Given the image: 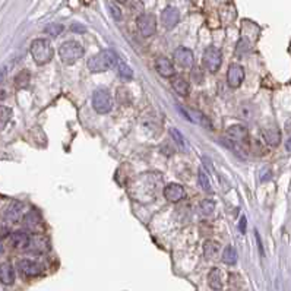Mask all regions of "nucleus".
Returning a JSON list of instances; mask_svg holds the SVG:
<instances>
[{"label":"nucleus","mask_w":291,"mask_h":291,"mask_svg":"<svg viewBox=\"0 0 291 291\" xmlns=\"http://www.w3.org/2000/svg\"><path fill=\"white\" fill-rule=\"evenodd\" d=\"M190 75H192V81H193L195 84H202V82H204V73H202V69H199V67H193Z\"/></svg>","instance_id":"31"},{"label":"nucleus","mask_w":291,"mask_h":291,"mask_svg":"<svg viewBox=\"0 0 291 291\" xmlns=\"http://www.w3.org/2000/svg\"><path fill=\"white\" fill-rule=\"evenodd\" d=\"M227 135H229L230 141L235 142L241 148L249 145V133H247V129L243 124H234L232 127H229Z\"/></svg>","instance_id":"9"},{"label":"nucleus","mask_w":291,"mask_h":291,"mask_svg":"<svg viewBox=\"0 0 291 291\" xmlns=\"http://www.w3.org/2000/svg\"><path fill=\"white\" fill-rule=\"evenodd\" d=\"M24 223H25V227L34 233H38L41 229H43V218L40 215L38 211L35 209H31L25 217H24Z\"/></svg>","instance_id":"14"},{"label":"nucleus","mask_w":291,"mask_h":291,"mask_svg":"<svg viewBox=\"0 0 291 291\" xmlns=\"http://www.w3.org/2000/svg\"><path fill=\"white\" fill-rule=\"evenodd\" d=\"M223 262L227 265H235L237 262V252L233 246H227L223 252Z\"/></svg>","instance_id":"25"},{"label":"nucleus","mask_w":291,"mask_h":291,"mask_svg":"<svg viewBox=\"0 0 291 291\" xmlns=\"http://www.w3.org/2000/svg\"><path fill=\"white\" fill-rule=\"evenodd\" d=\"M1 250H3V249H1V244H0V252H1Z\"/></svg>","instance_id":"37"},{"label":"nucleus","mask_w":291,"mask_h":291,"mask_svg":"<svg viewBox=\"0 0 291 291\" xmlns=\"http://www.w3.org/2000/svg\"><path fill=\"white\" fill-rule=\"evenodd\" d=\"M24 215V204L21 201H13L4 211V218L9 223H18Z\"/></svg>","instance_id":"13"},{"label":"nucleus","mask_w":291,"mask_h":291,"mask_svg":"<svg viewBox=\"0 0 291 291\" xmlns=\"http://www.w3.org/2000/svg\"><path fill=\"white\" fill-rule=\"evenodd\" d=\"M170 135H172V138H173V141H175V144L181 148V149H186L187 146H186V141H184V138H183V135L175 129V127H172L170 129Z\"/></svg>","instance_id":"30"},{"label":"nucleus","mask_w":291,"mask_h":291,"mask_svg":"<svg viewBox=\"0 0 291 291\" xmlns=\"http://www.w3.org/2000/svg\"><path fill=\"white\" fill-rule=\"evenodd\" d=\"M29 238H31V235H28L27 233L16 232V233L9 235V243H10L12 247H15V249L27 250V247H28V244H29Z\"/></svg>","instance_id":"18"},{"label":"nucleus","mask_w":291,"mask_h":291,"mask_svg":"<svg viewBox=\"0 0 291 291\" xmlns=\"http://www.w3.org/2000/svg\"><path fill=\"white\" fill-rule=\"evenodd\" d=\"M63 29L64 28H63L61 24H50V25H47L44 28V32L49 34V35H52V37H58V35H60L63 32Z\"/></svg>","instance_id":"29"},{"label":"nucleus","mask_w":291,"mask_h":291,"mask_svg":"<svg viewBox=\"0 0 291 291\" xmlns=\"http://www.w3.org/2000/svg\"><path fill=\"white\" fill-rule=\"evenodd\" d=\"M244 227H246V218H241V220H240V232H241V233L246 232Z\"/></svg>","instance_id":"33"},{"label":"nucleus","mask_w":291,"mask_h":291,"mask_svg":"<svg viewBox=\"0 0 291 291\" xmlns=\"http://www.w3.org/2000/svg\"><path fill=\"white\" fill-rule=\"evenodd\" d=\"M215 209V202L212 199H204L201 202V212L204 215H211Z\"/></svg>","instance_id":"28"},{"label":"nucleus","mask_w":291,"mask_h":291,"mask_svg":"<svg viewBox=\"0 0 291 291\" xmlns=\"http://www.w3.org/2000/svg\"><path fill=\"white\" fill-rule=\"evenodd\" d=\"M286 149H287L289 152H291V138L287 141V142H286Z\"/></svg>","instance_id":"34"},{"label":"nucleus","mask_w":291,"mask_h":291,"mask_svg":"<svg viewBox=\"0 0 291 291\" xmlns=\"http://www.w3.org/2000/svg\"><path fill=\"white\" fill-rule=\"evenodd\" d=\"M166 201L172 202V204H177L180 202L181 199H184L186 196V190L181 184L178 183H169L166 187H164V192H163Z\"/></svg>","instance_id":"10"},{"label":"nucleus","mask_w":291,"mask_h":291,"mask_svg":"<svg viewBox=\"0 0 291 291\" xmlns=\"http://www.w3.org/2000/svg\"><path fill=\"white\" fill-rule=\"evenodd\" d=\"M262 138H263V141H265V144L266 145H269V146H278L280 145V142H281V132L277 129V127H265L263 130H262Z\"/></svg>","instance_id":"17"},{"label":"nucleus","mask_w":291,"mask_h":291,"mask_svg":"<svg viewBox=\"0 0 291 291\" xmlns=\"http://www.w3.org/2000/svg\"><path fill=\"white\" fill-rule=\"evenodd\" d=\"M244 81V69L238 63H232L227 70V84L232 88H238Z\"/></svg>","instance_id":"11"},{"label":"nucleus","mask_w":291,"mask_h":291,"mask_svg":"<svg viewBox=\"0 0 291 291\" xmlns=\"http://www.w3.org/2000/svg\"><path fill=\"white\" fill-rule=\"evenodd\" d=\"M0 283L4 286H12L15 283V271L9 262L0 263Z\"/></svg>","instance_id":"20"},{"label":"nucleus","mask_w":291,"mask_h":291,"mask_svg":"<svg viewBox=\"0 0 291 291\" xmlns=\"http://www.w3.org/2000/svg\"><path fill=\"white\" fill-rule=\"evenodd\" d=\"M208 286L215 291L223 290L224 287V280H223V272L218 268H212L208 274Z\"/></svg>","instance_id":"19"},{"label":"nucleus","mask_w":291,"mask_h":291,"mask_svg":"<svg viewBox=\"0 0 291 291\" xmlns=\"http://www.w3.org/2000/svg\"><path fill=\"white\" fill-rule=\"evenodd\" d=\"M202 60H204V66L206 67V70L215 73V72H218V69H220V66L223 63V55H221V52L217 47L209 46L204 52V58Z\"/></svg>","instance_id":"5"},{"label":"nucleus","mask_w":291,"mask_h":291,"mask_svg":"<svg viewBox=\"0 0 291 291\" xmlns=\"http://www.w3.org/2000/svg\"><path fill=\"white\" fill-rule=\"evenodd\" d=\"M155 69L157 72L164 76V78H173L175 76V64L172 63V60L167 58H158L155 60Z\"/></svg>","instance_id":"16"},{"label":"nucleus","mask_w":291,"mask_h":291,"mask_svg":"<svg viewBox=\"0 0 291 291\" xmlns=\"http://www.w3.org/2000/svg\"><path fill=\"white\" fill-rule=\"evenodd\" d=\"M27 250L29 253H34V255H43V253L50 250V243H49V240L44 235L34 234L29 238V244H28Z\"/></svg>","instance_id":"8"},{"label":"nucleus","mask_w":291,"mask_h":291,"mask_svg":"<svg viewBox=\"0 0 291 291\" xmlns=\"http://www.w3.org/2000/svg\"><path fill=\"white\" fill-rule=\"evenodd\" d=\"M118 61V58L112 50H103L98 55L89 58L88 60V69L94 73H103L110 69H113Z\"/></svg>","instance_id":"1"},{"label":"nucleus","mask_w":291,"mask_h":291,"mask_svg":"<svg viewBox=\"0 0 291 291\" xmlns=\"http://www.w3.org/2000/svg\"><path fill=\"white\" fill-rule=\"evenodd\" d=\"M136 25H138V29L142 34V37H151L157 29V21H155V16L152 13L139 15V18L136 21Z\"/></svg>","instance_id":"7"},{"label":"nucleus","mask_w":291,"mask_h":291,"mask_svg":"<svg viewBox=\"0 0 291 291\" xmlns=\"http://www.w3.org/2000/svg\"><path fill=\"white\" fill-rule=\"evenodd\" d=\"M116 69H117L118 76H120L121 79H124V81H130V79L133 78V70H132V69L124 63V61H121L120 58H118V61H117Z\"/></svg>","instance_id":"23"},{"label":"nucleus","mask_w":291,"mask_h":291,"mask_svg":"<svg viewBox=\"0 0 291 291\" xmlns=\"http://www.w3.org/2000/svg\"><path fill=\"white\" fill-rule=\"evenodd\" d=\"M178 19H180V13L173 6L166 7L161 13V22H163L164 28H167V29H173L178 24Z\"/></svg>","instance_id":"15"},{"label":"nucleus","mask_w":291,"mask_h":291,"mask_svg":"<svg viewBox=\"0 0 291 291\" xmlns=\"http://www.w3.org/2000/svg\"><path fill=\"white\" fill-rule=\"evenodd\" d=\"M172 87H173V89H175V92H177L178 95H181V97H187L189 92H190V85H189V82H187L184 78H181V76H175V78L172 79Z\"/></svg>","instance_id":"21"},{"label":"nucleus","mask_w":291,"mask_h":291,"mask_svg":"<svg viewBox=\"0 0 291 291\" xmlns=\"http://www.w3.org/2000/svg\"><path fill=\"white\" fill-rule=\"evenodd\" d=\"M10 117H12V109L6 106H0V132L4 130Z\"/></svg>","instance_id":"26"},{"label":"nucleus","mask_w":291,"mask_h":291,"mask_svg":"<svg viewBox=\"0 0 291 291\" xmlns=\"http://www.w3.org/2000/svg\"><path fill=\"white\" fill-rule=\"evenodd\" d=\"M198 183H199V186H201V189H202L204 192H206V193H211V192H212L209 178H208V175H205L202 170H199V173H198Z\"/></svg>","instance_id":"27"},{"label":"nucleus","mask_w":291,"mask_h":291,"mask_svg":"<svg viewBox=\"0 0 291 291\" xmlns=\"http://www.w3.org/2000/svg\"><path fill=\"white\" fill-rule=\"evenodd\" d=\"M31 56L34 58V61L40 66L50 63L55 58V49L50 44L49 40L46 38H37L31 43Z\"/></svg>","instance_id":"2"},{"label":"nucleus","mask_w":291,"mask_h":291,"mask_svg":"<svg viewBox=\"0 0 291 291\" xmlns=\"http://www.w3.org/2000/svg\"><path fill=\"white\" fill-rule=\"evenodd\" d=\"M117 3H121V4H123V3H126V1H127V0H116Z\"/></svg>","instance_id":"36"},{"label":"nucleus","mask_w":291,"mask_h":291,"mask_svg":"<svg viewBox=\"0 0 291 291\" xmlns=\"http://www.w3.org/2000/svg\"><path fill=\"white\" fill-rule=\"evenodd\" d=\"M18 271L28 278H34V277H40L44 272V266L43 263L37 262V261H31V259H21L18 262Z\"/></svg>","instance_id":"6"},{"label":"nucleus","mask_w":291,"mask_h":291,"mask_svg":"<svg viewBox=\"0 0 291 291\" xmlns=\"http://www.w3.org/2000/svg\"><path fill=\"white\" fill-rule=\"evenodd\" d=\"M29 81H31V75H29V72L27 69L25 70H21L15 76V85H16V88H27L29 85Z\"/></svg>","instance_id":"24"},{"label":"nucleus","mask_w":291,"mask_h":291,"mask_svg":"<svg viewBox=\"0 0 291 291\" xmlns=\"http://www.w3.org/2000/svg\"><path fill=\"white\" fill-rule=\"evenodd\" d=\"M109 7H110V12H112L113 18H115L116 21H120V19H121V12H120V9L117 7L116 4H113V3H110Z\"/></svg>","instance_id":"32"},{"label":"nucleus","mask_w":291,"mask_h":291,"mask_svg":"<svg viewBox=\"0 0 291 291\" xmlns=\"http://www.w3.org/2000/svg\"><path fill=\"white\" fill-rule=\"evenodd\" d=\"M3 78H4V70H3V69H0V81H1Z\"/></svg>","instance_id":"35"},{"label":"nucleus","mask_w":291,"mask_h":291,"mask_svg":"<svg viewBox=\"0 0 291 291\" xmlns=\"http://www.w3.org/2000/svg\"><path fill=\"white\" fill-rule=\"evenodd\" d=\"M92 107L98 115H107L113 110V98L104 88H98L92 94Z\"/></svg>","instance_id":"4"},{"label":"nucleus","mask_w":291,"mask_h":291,"mask_svg":"<svg viewBox=\"0 0 291 291\" xmlns=\"http://www.w3.org/2000/svg\"><path fill=\"white\" fill-rule=\"evenodd\" d=\"M175 63L184 69H189V67H193L195 64V56H193V52L186 49V47H178L175 52Z\"/></svg>","instance_id":"12"},{"label":"nucleus","mask_w":291,"mask_h":291,"mask_svg":"<svg viewBox=\"0 0 291 291\" xmlns=\"http://www.w3.org/2000/svg\"><path fill=\"white\" fill-rule=\"evenodd\" d=\"M220 252V243L215 240H206L204 243V256L206 259H215Z\"/></svg>","instance_id":"22"},{"label":"nucleus","mask_w":291,"mask_h":291,"mask_svg":"<svg viewBox=\"0 0 291 291\" xmlns=\"http://www.w3.org/2000/svg\"><path fill=\"white\" fill-rule=\"evenodd\" d=\"M84 56V47L78 41H64L58 47V58L64 64H73Z\"/></svg>","instance_id":"3"}]
</instances>
